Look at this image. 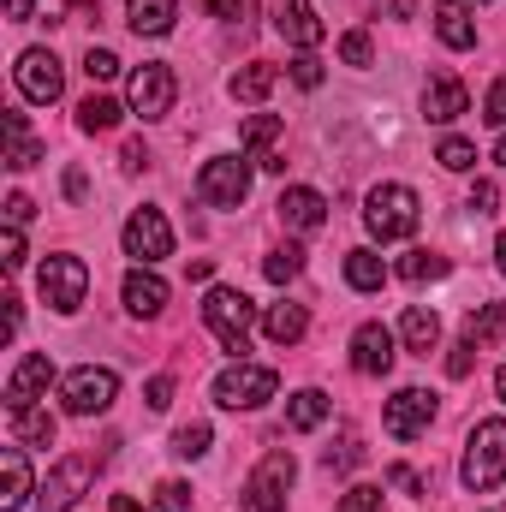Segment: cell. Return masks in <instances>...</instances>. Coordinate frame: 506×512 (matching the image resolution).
<instances>
[{
  "label": "cell",
  "mask_w": 506,
  "mask_h": 512,
  "mask_svg": "<svg viewBox=\"0 0 506 512\" xmlns=\"http://www.w3.org/2000/svg\"><path fill=\"white\" fill-rule=\"evenodd\" d=\"M292 84H298V90H322V60H316V54H298V60H292Z\"/></svg>",
  "instance_id": "obj_41"
},
{
  "label": "cell",
  "mask_w": 506,
  "mask_h": 512,
  "mask_svg": "<svg viewBox=\"0 0 506 512\" xmlns=\"http://www.w3.org/2000/svg\"><path fill=\"white\" fill-rule=\"evenodd\" d=\"M465 489H495L506 477V417H483L465 441V465H459Z\"/></svg>",
  "instance_id": "obj_3"
},
{
  "label": "cell",
  "mask_w": 506,
  "mask_h": 512,
  "mask_svg": "<svg viewBox=\"0 0 506 512\" xmlns=\"http://www.w3.org/2000/svg\"><path fill=\"white\" fill-rule=\"evenodd\" d=\"M60 399H66V411H72V417H102V411L120 399V376H114V370L84 364V370H72V376L60 382Z\"/></svg>",
  "instance_id": "obj_6"
},
{
  "label": "cell",
  "mask_w": 506,
  "mask_h": 512,
  "mask_svg": "<svg viewBox=\"0 0 506 512\" xmlns=\"http://www.w3.org/2000/svg\"><path fill=\"white\" fill-rule=\"evenodd\" d=\"M501 328H506V304H483V310H471V322H465V340H471V346H489Z\"/></svg>",
  "instance_id": "obj_32"
},
{
  "label": "cell",
  "mask_w": 506,
  "mask_h": 512,
  "mask_svg": "<svg viewBox=\"0 0 506 512\" xmlns=\"http://www.w3.org/2000/svg\"><path fill=\"white\" fill-rule=\"evenodd\" d=\"M274 84H280V66H268V60H251L245 72H233V96L239 102H262Z\"/></svg>",
  "instance_id": "obj_28"
},
{
  "label": "cell",
  "mask_w": 506,
  "mask_h": 512,
  "mask_svg": "<svg viewBox=\"0 0 506 512\" xmlns=\"http://www.w3.org/2000/svg\"><path fill=\"white\" fill-rule=\"evenodd\" d=\"M209 441H215L209 423H185V429H173V453H179V459H203Z\"/></svg>",
  "instance_id": "obj_35"
},
{
  "label": "cell",
  "mask_w": 506,
  "mask_h": 512,
  "mask_svg": "<svg viewBox=\"0 0 506 512\" xmlns=\"http://www.w3.org/2000/svg\"><path fill=\"white\" fill-rule=\"evenodd\" d=\"M30 215H36V203H30L24 191H12V197H6V221H12V227H24Z\"/></svg>",
  "instance_id": "obj_46"
},
{
  "label": "cell",
  "mask_w": 506,
  "mask_h": 512,
  "mask_svg": "<svg viewBox=\"0 0 506 512\" xmlns=\"http://www.w3.org/2000/svg\"><path fill=\"white\" fill-rule=\"evenodd\" d=\"M126 256H137V262L173 256V227H167L161 209H137V215L126 221Z\"/></svg>",
  "instance_id": "obj_13"
},
{
  "label": "cell",
  "mask_w": 506,
  "mask_h": 512,
  "mask_svg": "<svg viewBox=\"0 0 506 512\" xmlns=\"http://www.w3.org/2000/svg\"><path fill=\"white\" fill-rule=\"evenodd\" d=\"M328 411H334V399H328L322 387H298V393L286 399V423H292V429H322Z\"/></svg>",
  "instance_id": "obj_24"
},
{
  "label": "cell",
  "mask_w": 506,
  "mask_h": 512,
  "mask_svg": "<svg viewBox=\"0 0 506 512\" xmlns=\"http://www.w3.org/2000/svg\"><path fill=\"white\" fill-rule=\"evenodd\" d=\"M352 370H358V376H387V370H393V334H387L381 322H364V328L352 334Z\"/></svg>",
  "instance_id": "obj_14"
},
{
  "label": "cell",
  "mask_w": 506,
  "mask_h": 512,
  "mask_svg": "<svg viewBox=\"0 0 506 512\" xmlns=\"http://www.w3.org/2000/svg\"><path fill=\"white\" fill-rule=\"evenodd\" d=\"M6 137H12V149H6V167H12V173H24V167L42 161V149H36L30 126H24V114H6Z\"/></svg>",
  "instance_id": "obj_29"
},
{
  "label": "cell",
  "mask_w": 506,
  "mask_h": 512,
  "mask_svg": "<svg viewBox=\"0 0 506 512\" xmlns=\"http://www.w3.org/2000/svg\"><path fill=\"white\" fill-rule=\"evenodd\" d=\"M84 191H90V179H84V173H78V167H72V173H66V197H72V203H78V197H84Z\"/></svg>",
  "instance_id": "obj_50"
},
{
  "label": "cell",
  "mask_w": 506,
  "mask_h": 512,
  "mask_svg": "<svg viewBox=\"0 0 506 512\" xmlns=\"http://www.w3.org/2000/svg\"><path fill=\"white\" fill-rule=\"evenodd\" d=\"M495 387H501V399H506V364H501V376H495Z\"/></svg>",
  "instance_id": "obj_55"
},
{
  "label": "cell",
  "mask_w": 506,
  "mask_h": 512,
  "mask_svg": "<svg viewBox=\"0 0 506 512\" xmlns=\"http://www.w3.org/2000/svg\"><path fill=\"white\" fill-rule=\"evenodd\" d=\"M471 352H483V346H471V340H459V346H453V358H447V376H453V382H465V376H471Z\"/></svg>",
  "instance_id": "obj_45"
},
{
  "label": "cell",
  "mask_w": 506,
  "mask_h": 512,
  "mask_svg": "<svg viewBox=\"0 0 506 512\" xmlns=\"http://www.w3.org/2000/svg\"><path fill=\"white\" fill-rule=\"evenodd\" d=\"M274 30L292 42V48H316L328 30H322V18L304 6V0H274Z\"/></svg>",
  "instance_id": "obj_16"
},
{
  "label": "cell",
  "mask_w": 506,
  "mask_h": 512,
  "mask_svg": "<svg viewBox=\"0 0 506 512\" xmlns=\"http://www.w3.org/2000/svg\"><path fill=\"white\" fill-rule=\"evenodd\" d=\"M131 114H143V120H161L167 108H173V96H179V84H173V72L167 66H137L131 72Z\"/></svg>",
  "instance_id": "obj_12"
},
{
  "label": "cell",
  "mask_w": 506,
  "mask_h": 512,
  "mask_svg": "<svg viewBox=\"0 0 506 512\" xmlns=\"http://www.w3.org/2000/svg\"><path fill=\"white\" fill-rule=\"evenodd\" d=\"M495 161H501V167H506V137H501V143H495Z\"/></svg>",
  "instance_id": "obj_54"
},
{
  "label": "cell",
  "mask_w": 506,
  "mask_h": 512,
  "mask_svg": "<svg viewBox=\"0 0 506 512\" xmlns=\"http://www.w3.org/2000/svg\"><path fill=\"white\" fill-rule=\"evenodd\" d=\"M12 78H18V90L30 102H60V90H66V72H60V60L48 48H24L18 66H12Z\"/></svg>",
  "instance_id": "obj_10"
},
{
  "label": "cell",
  "mask_w": 506,
  "mask_h": 512,
  "mask_svg": "<svg viewBox=\"0 0 506 512\" xmlns=\"http://www.w3.org/2000/svg\"><path fill=\"white\" fill-rule=\"evenodd\" d=\"M12 441L18 447H54V417L36 411V405H18L12 411Z\"/></svg>",
  "instance_id": "obj_27"
},
{
  "label": "cell",
  "mask_w": 506,
  "mask_h": 512,
  "mask_svg": "<svg viewBox=\"0 0 506 512\" xmlns=\"http://www.w3.org/2000/svg\"><path fill=\"white\" fill-rule=\"evenodd\" d=\"M84 72H90V84H108V78H120V60L108 48H90L84 54Z\"/></svg>",
  "instance_id": "obj_39"
},
{
  "label": "cell",
  "mask_w": 506,
  "mask_h": 512,
  "mask_svg": "<svg viewBox=\"0 0 506 512\" xmlns=\"http://www.w3.org/2000/svg\"><path fill=\"white\" fill-rule=\"evenodd\" d=\"M280 221L292 227V233H316L322 221H328V203H322V191H310V185H292V191H280Z\"/></svg>",
  "instance_id": "obj_15"
},
{
  "label": "cell",
  "mask_w": 506,
  "mask_h": 512,
  "mask_svg": "<svg viewBox=\"0 0 506 512\" xmlns=\"http://www.w3.org/2000/svg\"><path fill=\"white\" fill-rule=\"evenodd\" d=\"M441 274H447V256H435V251H405L399 256V280H411V286L441 280Z\"/></svg>",
  "instance_id": "obj_31"
},
{
  "label": "cell",
  "mask_w": 506,
  "mask_h": 512,
  "mask_svg": "<svg viewBox=\"0 0 506 512\" xmlns=\"http://www.w3.org/2000/svg\"><path fill=\"white\" fill-rule=\"evenodd\" d=\"M0 489H6V495H0V512H18L30 495H36V489H30V459H24L18 441L0 453Z\"/></svg>",
  "instance_id": "obj_18"
},
{
  "label": "cell",
  "mask_w": 506,
  "mask_h": 512,
  "mask_svg": "<svg viewBox=\"0 0 506 512\" xmlns=\"http://www.w3.org/2000/svg\"><path fill=\"white\" fill-rule=\"evenodd\" d=\"M381 501H387V495H381L376 483H358V489H346V501L334 512H381Z\"/></svg>",
  "instance_id": "obj_37"
},
{
  "label": "cell",
  "mask_w": 506,
  "mask_h": 512,
  "mask_svg": "<svg viewBox=\"0 0 506 512\" xmlns=\"http://www.w3.org/2000/svg\"><path fill=\"white\" fill-rule=\"evenodd\" d=\"M340 60H346V66H370V60H376L370 36H364V30H346V36H340Z\"/></svg>",
  "instance_id": "obj_38"
},
{
  "label": "cell",
  "mask_w": 506,
  "mask_h": 512,
  "mask_svg": "<svg viewBox=\"0 0 506 512\" xmlns=\"http://www.w3.org/2000/svg\"><path fill=\"white\" fill-rule=\"evenodd\" d=\"M495 262H501V274H506V233L495 239Z\"/></svg>",
  "instance_id": "obj_53"
},
{
  "label": "cell",
  "mask_w": 506,
  "mask_h": 512,
  "mask_svg": "<svg viewBox=\"0 0 506 512\" xmlns=\"http://www.w3.org/2000/svg\"><path fill=\"white\" fill-rule=\"evenodd\" d=\"M304 328H310L304 304H274V310L262 316V334H268L274 346H298V340H304Z\"/></svg>",
  "instance_id": "obj_26"
},
{
  "label": "cell",
  "mask_w": 506,
  "mask_h": 512,
  "mask_svg": "<svg viewBox=\"0 0 506 512\" xmlns=\"http://www.w3.org/2000/svg\"><path fill=\"white\" fill-rule=\"evenodd\" d=\"M292 453H268L262 465L251 471V483H245V495H239V507L245 512H286V489H292Z\"/></svg>",
  "instance_id": "obj_7"
},
{
  "label": "cell",
  "mask_w": 506,
  "mask_h": 512,
  "mask_svg": "<svg viewBox=\"0 0 506 512\" xmlns=\"http://www.w3.org/2000/svg\"><path fill=\"white\" fill-rule=\"evenodd\" d=\"M381 423H387L393 441H417V435L435 423V393H423V387H399V393L387 399Z\"/></svg>",
  "instance_id": "obj_9"
},
{
  "label": "cell",
  "mask_w": 506,
  "mask_h": 512,
  "mask_svg": "<svg viewBox=\"0 0 506 512\" xmlns=\"http://www.w3.org/2000/svg\"><path fill=\"white\" fill-rule=\"evenodd\" d=\"M435 36H441L453 54L477 48V24H471V12H465L459 0H435Z\"/></svg>",
  "instance_id": "obj_22"
},
{
  "label": "cell",
  "mask_w": 506,
  "mask_h": 512,
  "mask_svg": "<svg viewBox=\"0 0 506 512\" xmlns=\"http://www.w3.org/2000/svg\"><path fill=\"white\" fill-rule=\"evenodd\" d=\"M471 209H477V215H489V209H495V185H489V179L471 191Z\"/></svg>",
  "instance_id": "obj_48"
},
{
  "label": "cell",
  "mask_w": 506,
  "mask_h": 512,
  "mask_svg": "<svg viewBox=\"0 0 506 512\" xmlns=\"http://www.w3.org/2000/svg\"><path fill=\"white\" fill-rule=\"evenodd\" d=\"M54 382V364L42 358V352H30V358H18V370L6 376V411H18V405H30L42 387Z\"/></svg>",
  "instance_id": "obj_17"
},
{
  "label": "cell",
  "mask_w": 506,
  "mask_h": 512,
  "mask_svg": "<svg viewBox=\"0 0 506 512\" xmlns=\"http://www.w3.org/2000/svg\"><path fill=\"white\" fill-rule=\"evenodd\" d=\"M399 340H405L417 358H429V352H435V340H441V316H435L429 304H411V310L399 316Z\"/></svg>",
  "instance_id": "obj_23"
},
{
  "label": "cell",
  "mask_w": 506,
  "mask_h": 512,
  "mask_svg": "<svg viewBox=\"0 0 506 512\" xmlns=\"http://www.w3.org/2000/svg\"><path fill=\"white\" fill-rule=\"evenodd\" d=\"M215 18H245V0H209Z\"/></svg>",
  "instance_id": "obj_49"
},
{
  "label": "cell",
  "mask_w": 506,
  "mask_h": 512,
  "mask_svg": "<svg viewBox=\"0 0 506 512\" xmlns=\"http://www.w3.org/2000/svg\"><path fill=\"white\" fill-rule=\"evenodd\" d=\"M358 459H364V447H358V435H346L340 447H328V453H322V465H328V471H352Z\"/></svg>",
  "instance_id": "obj_40"
},
{
  "label": "cell",
  "mask_w": 506,
  "mask_h": 512,
  "mask_svg": "<svg viewBox=\"0 0 506 512\" xmlns=\"http://www.w3.org/2000/svg\"><path fill=\"white\" fill-rule=\"evenodd\" d=\"M197 197H203L209 209H239V203L251 197V161H245V155H215V161H203Z\"/></svg>",
  "instance_id": "obj_4"
},
{
  "label": "cell",
  "mask_w": 506,
  "mask_h": 512,
  "mask_svg": "<svg viewBox=\"0 0 506 512\" xmlns=\"http://www.w3.org/2000/svg\"><path fill=\"white\" fill-rule=\"evenodd\" d=\"M298 268H304V251H298V245H286V251H274L268 262H262V274H268L274 286H286V280H298Z\"/></svg>",
  "instance_id": "obj_36"
},
{
  "label": "cell",
  "mask_w": 506,
  "mask_h": 512,
  "mask_svg": "<svg viewBox=\"0 0 506 512\" xmlns=\"http://www.w3.org/2000/svg\"><path fill=\"white\" fill-rule=\"evenodd\" d=\"M114 512H149V507H137L131 495H114Z\"/></svg>",
  "instance_id": "obj_51"
},
{
  "label": "cell",
  "mask_w": 506,
  "mask_h": 512,
  "mask_svg": "<svg viewBox=\"0 0 506 512\" xmlns=\"http://www.w3.org/2000/svg\"><path fill=\"white\" fill-rule=\"evenodd\" d=\"M155 507L161 512H185L191 507V489H185V483H161V489H155Z\"/></svg>",
  "instance_id": "obj_43"
},
{
  "label": "cell",
  "mask_w": 506,
  "mask_h": 512,
  "mask_svg": "<svg viewBox=\"0 0 506 512\" xmlns=\"http://www.w3.org/2000/svg\"><path fill=\"white\" fill-rule=\"evenodd\" d=\"M274 387H280V376L268 370V364H233V370H221L215 376V405H227V411H256L262 399H274Z\"/></svg>",
  "instance_id": "obj_5"
},
{
  "label": "cell",
  "mask_w": 506,
  "mask_h": 512,
  "mask_svg": "<svg viewBox=\"0 0 506 512\" xmlns=\"http://www.w3.org/2000/svg\"><path fill=\"white\" fill-rule=\"evenodd\" d=\"M126 12L137 36H167L173 18H179V0H126Z\"/></svg>",
  "instance_id": "obj_25"
},
{
  "label": "cell",
  "mask_w": 506,
  "mask_h": 512,
  "mask_svg": "<svg viewBox=\"0 0 506 512\" xmlns=\"http://www.w3.org/2000/svg\"><path fill=\"white\" fill-rule=\"evenodd\" d=\"M381 280H387V262H381L376 251H346V286L381 292Z\"/></svg>",
  "instance_id": "obj_30"
},
{
  "label": "cell",
  "mask_w": 506,
  "mask_h": 512,
  "mask_svg": "<svg viewBox=\"0 0 506 512\" xmlns=\"http://www.w3.org/2000/svg\"><path fill=\"white\" fill-rule=\"evenodd\" d=\"M465 114V84L459 78H429V90H423V120H435V126H453Z\"/></svg>",
  "instance_id": "obj_19"
},
{
  "label": "cell",
  "mask_w": 506,
  "mask_h": 512,
  "mask_svg": "<svg viewBox=\"0 0 506 512\" xmlns=\"http://www.w3.org/2000/svg\"><path fill=\"white\" fill-rule=\"evenodd\" d=\"M143 405H149V411H167V405H173V376H149V387H143Z\"/></svg>",
  "instance_id": "obj_42"
},
{
  "label": "cell",
  "mask_w": 506,
  "mask_h": 512,
  "mask_svg": "<svg viewBox=\"0 0 506 512\" xmlns=\"http://www.w3.org/2000/svg\"><path fill=\"white\" fill-rule=\"evenodd\" d=\"M120 114H126V108H120L114 96H90V102L78 108V126L84 131H114L120 126Z\"/></svg>",
  "instance_id": "obj_33"
},
{
  "label": "cell",
  "mask_w": 506,
  "mask_h": 512,
  "mask_svg": "<svg viewBox=\"0 0 506 512\" xmlns=\"http://www.w3.org/2000/svg\"><path fill=\"white\" fill-rule=\"evenodd\" d=\"M280 120H274V114H251V120H245V126H239V143H245V149H251V161H262V167H286V161H280V149H274V143H280Z\"/></svg>",
  "instance_id": "obj_20"
},
{
  "label": "cell",
  "mask_w": 506,
  "mask_h": 512,
  "mask_svg": "<svg viewBox=\"0 0 506 512\" xmlns=\"http://www.w3.org/2000/svg\"><path fill=\"white\" fill-rule=\"evenodd\" d=\"M489 126H506V78H495L489 90Z\"/></svg>",
  "instance_id": "obj_47"
},
{
  "label": "cell",
  "mask_w": 506,
  "mask_h": 512,
  "mask_svg": "<svg viewBox=\"0 0 506 512\" xmlns=\"http://www.w3.org/2000/svg\"><path fill=\"white\" fill-rule=\"evenodd\" d=\"M417 221H423V203H417L411 185H376L370 203H364V227H370V239H381V245L411 239Z\"/></svg>",
  "instance_id": "obj_2"
},
{
  "label": "cell",
  "mask_w": 506,
  "mask_h": 512,
  "mask_svg": "<svg viewBox=\"0 0 506 512\" xmlns=\"http://www.w3.org/2000/svg\"><path fill=\"white\" fill-rule=\"evenodd\" d=\"M126 310L131 316H161L167 310V280L149 274V268H131L126 274Z\"/></svg>",
  "instance_id": "obj_21"
},
{
  "label": "cell",
  "mask_w": 506,
  "mask_h": 512,
  "mask_svg": "<svg viewBox=\"0 0 506 512\" xmlns=\"http://www.w3.org/2000/svg\"><path fill=\"white\" fill-rule=\"evenodd\" d=\"M6 12H12V18H30V0H6Z\"/></svg>",
  "instance_id": "obj_52"
},
{
  "label": "cell",
  "mask_w": 506,
  "mask_h": 512,
  "mask_svg": "<svg viewBox=\"0 0 506 512\" xmlns=\"http://www.w3.org/2000/svg\"><path fill=\"white\" fill-rule=\"evenodd\" d=\"M0 262H6V268H24V233H18L12 221H6V239H0Z\"/></svg>",
  "instance_id": "obj_44"
},
{
  "label": "cell",
  "mask_w": 506,
  "mask_h": 512,
  "mask_svg": "<svg viewBox=\"0 0 506 512\" xmlns=\"http://www.w3.org/2000/svg\"><path fill=\"white\" fill-rule=\"evenodd\" d=\"M84 292H90L84 256H48V262H42V298H48L60 316H72V310L84 304Z\"/></svg>",
  "instance_id": "obj_8"
},
{
  "label": "cell",
  "mask_w": 506,
  "mask_h": 512,
  "mask_svg": "<svg viewBox=\"0 0 506 512\" xmlns=\"http://www.w3.org/2000/svg\"><path fill=\"white\" fill-rule=\"evenodd\" d=\"M203 322H209V334L221 340V352H233V358H245V352H251L256 304L239 292V286H215V292L203 298Z\"/></svg>",
  "instance_id": "obj_1"
},
{
  "label": "cell",
  "mask_w": 506,
  "mask_h": 512,
  "mask_svg": "<svg viewBox=\"0 0 506 512\" xmlns=\"http://www.w3.org/2000/svg\"><path fill=\"white\" fill-rule=\"evenodd\" d=\"M435 161H441L447 173H471V167H477V143H465V137H447V143L435 149Z\"/></svg>",
  "instance_id": "obj_34"
},
{
  "label": "cell",
  "mask_w": 506,
  "mask_h": 512,
  "mask_svg": "<svg viewBox=\"0 0 506 512\" xmlns=\"http://www.w3.org/2000/svg\"><path fill=\"white\" fill-rule=\"evenodd\" d=\"M90 477H96V465H90V459H78V453H72V459H60V465L48 471V483L36 489V507H42V512H66L84 489H90Z\"/></svg>",
  "instance_id": "obj_11"
}]
</instances>
